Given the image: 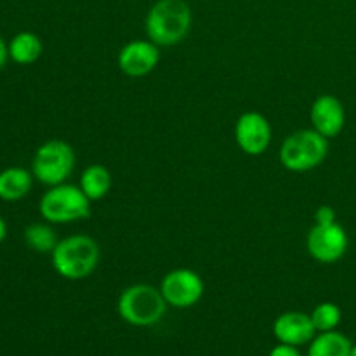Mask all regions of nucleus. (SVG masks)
<instances>
[{
  "label": "nucleus",
  "instance_id": "obj_14",
  "mask_svg": "<svg viewBox=\"0 0 356 356\" xmlns=\"http://www.w3.org/2000/svg\"><path fill=\"white\" fill-rule=\"evenodd\" d=\"M33 174L23 167H9L0 172V198L17 202L30 193L33 186Z\"/></svg>",
  "mask_w": 356,
  "mask_h": 356
},
{
  "label": "nucleus",
  "instance_id": "obj_2",
  "mask_svg": "<svg viewBox=\"0 0 356 356\" xmlns=\"http://www.w3.org/2000/svg\"><path fill=\"white\" fill-rule=\"evenodd\" d=\"M52 268L65 280L80 282L97 270L101 261L99 243L89 235H70L59 240L51 254Z\"/></svg>",
  "mask_w": 356,
  "mask_h": 356
},
{
  "label": "nucleus",
  "instance_id": "obj_6",
  "mask_svg": "<svg viewBox=\"0 0 356 356\" xmlns=\"http://www.w3.org/2000/svg\"><path fill=\"white\" fill-rule=\"evenodd\" d=\"M75 149L63 139H51L40 145L31 160V174L45 186L66 183L75 169Z\"/></svg>",
  "mask_w": 356,
  "mask_h": 356
},
{
  "label": "nucleus",
  "instance_id": "obj_17",
  "mask_svg": "<svg viewBox=\"0 0 356 356\" xmlns=\"http://www.w3.org/2000/svg\"><path fill=\"white\" fill-rule=\"evenodd\" d=\"M24 242L35 252L52 254L59 240L51 222H33L24 229Z\"/></svg>",
  "mask_w": 356,
  "mask_h": 356
},
{
  "label": "nucleus",
  "instance_id": "obj_9",
  "mask_svg": "<svg viewBox=\"0 0 356 356\" xmlns=\"http://www.w3.org/2000/svg\"><path fill=\"white\" fill-rule=\"evenodd\" d=\"M273 138L270 120L259 111H245L235 122V143L245 155L259 156L268 152Z\"/></svg>",
  "mask_w": 356,
  "mask_h": 356
},
{
  "label": "nucleus",
  "instance_id": "obj_23",
  "mask_svg": "<svg viewBox=\"0 0 356 356\" xmlns=\"http://www.w3.org/2000/svg\"><path fill=\"white\" fill-rule=\"evenodd\" d=\"M350 356H356V344H353V348H351V355Z\"/></svg>",
  "mask_w": 356,
  "mask_h": 356
},
{
  "label": "nucleus",
  "instance_id": "obj_13",
  "mask_svg": "<svg viewBox=\"0 0 356 356\" xmlns=\"http://www.w3.org/2000/svg\"><path fill=\"white\" fill-rule=\"evenodd\" d=\"M113 184L110 169L103 163H90L82 170V176L79 179L80 190L86 193L90 202H99L108 197Z\"/></svg>",
  "mask_w": 356,
  "mask_h": 356
},
{
  "label": "nucleus",
  "instance_id": "obj_22",
  "mask_svg": "<svg viewBox=\"0 0 356 356\" xmlns=\"http://www.w3.org/2000/svg\"><path fill=\"white\" fill-rule=\"evenodd\" d=\"M6 236H7V225H6V221L0 218V243L6 240Z\"/></svg>",
  "mask_w": 356,
  "mask_h": 356
},
{
  "label": "nucleus",
  "instance_id": "obj_7",
  "mask_svg": "<svg viewBox=\"0 0 356 356\" xmlns=\"http://www.w3.org/2000/svg\"><path fill=\"white\" fill-rule=\"evenodd\" d=\"M160 292L170 308L188 309L200 302L205 294V282L195 270L176 268L163 275Z\"/></svg>",
  "mask_w": 356,
  "mask_h": 356
},
{
  "label": "nucleus",
  "instance_id": "obj_21",
  "mask_svg": "<svg viewBox=\"0 0 356 356\" xmlns=\"http://www.w3.org/2000/svg\"><path fill=\"white\" fill-rule=\"evenodd\" d=\"M7 59H9V47H7V44L3 42V38L0 37V70L6 66Z\"/></svg>",
  "mask_w": 356,
  "mask_h": 356
},
{
  "label": "nucleus",
  "instance_id": "obj_16",
  "mask_svg": "<svg viewBox=\"0 0 356 356\" xmlns=\"http://www.w3.org/2000/svg\"><path fill=\"white\" fill-rule=\"evenodd\" d=\"M7 47H9V58L17 65H31L40 58L44 51L40 37L31 31H21L14 35Z\"/></svg>",
  "mask_w": 356,
  "mask_h": 356
},
{
  "label": "nucleus",
  "instance_id": "obj_3",
  "mask_svg": "<svg viewBox=\"0 0 356 356\" xmlns=\"http://www.w3.org/2000/svg\"><path fill=\"white\" fill-rule=\"evenodd\" d=\"M169 305L159 287L149 284H132L120 292L117 313L132 327H152L165 316Z\"/></svg>",
  "mask_w": 356,
  "mask_h": 356
},
{
  "label": "nucleus",
  "instance_id": "obj_8",
  "mask_svg": "<svg viewBox=\"0 0 356 356\" xmlns=\"http://www.w3.org/2000/svg\"><path fill=\"white\" fill-rule=\"evenodd\" d=\"M350 238L339 222L332 225H313L306 236L308 254L320 264L339 263L348 252Z\"/></svg>",
  "mask_w": 356,
  "mask_h": 356
},
{
  "label": "nucleus",
  "instance_id": "obj_18",
  "mask_svg": "<svg viewBox=\"0 0 356 356\" xmlns=\"http://www.w3.org/2000/svg\"><path fill=\"white\" fill-rule=\"evenodd\" d=\"M309 316H312L316 332H329V330H336L339 327L341 320H343V312L336 302L327 301L315 306Z\"/></svg>",
  "mask_w": 356,
  "mask_h": 356
},
{
  "label": "nucleus",
  "instance_id": "obj_4",
  "mask_svg": "<svg viewBox=\"0 0 356 356\" xmlns=\"http://www.w3.org/2000/svg\"><path fill=\"white\" fill-rule=\"evenodd\" d=\"M329 155V139L315 129H301L282 141L278 159L291 172H309L325 162Z\"/></svg>",
  "mask_w": 356,
  "mask_h": 356
},
{
  "label": "nucleus",
  "instance_id": "obj_12",
  "mask_svg": "<svg viewBox=\"0 0 356 356\" xmlns=\"http://www.w3.org/2000/svg\"><path fill=\"white\" fill-rule=\"evenodd\" d=\"M312 316L302 312H285L273 322V336L278 343L291 346H305L316 336Z\"/></svg>",
  "mask_w": 356,
  "mask_h": 356
},
{
  "label": "nucleus",
  "instance_id": "obj_15",
  "mask_svg": "<svg viewBox=\"0 0 356 356\" xmlns=\"http://www.w3.org/2000/svg\"><path fill=\"white\" fill-rule=\"evenodd\" d=\"M353 343L339 330L318 332L309 343L308 356H350Z\"/></svg>",
  "mask_w": 356,
  "mask_h": 356
},
{
  "label": "nucleus",
  "instance_id": "obj_11",
  "mask_svg": "<svg viewBox=\"0 0 356 356\" xmlns=\"http://www.w3.org/2000/svg\"><path fill=\"white\" fill-rule=\"evenodd\" d=\"M312 127L327 139H334L343 132L346 125V110L343 103L332 94H322L316 97L309 110Z\"/></svg>",
  "mask_w": 356,
  "mask_h": 356
},
{
  "label": "nucleus",
  "instance_id": "obj_1",
  "mask_svg": "<svg viewBox=\"0 0 356 356\" xmlns=\"http://www.w3.org/2000/svg\"><path fill=\"white\" fill-rule=\"evenodd\" d=\"M191 21L186 0H156L146 14V37L159 47H172L188 37Z\"/></svg>",
  "mask_w": 356,
  "mask_h": 356
},
{
  "label": "nucleus",
  "instance_id": "obj_20",
  "mask_svg": "<svg viewBox=\"0 0 356 356\" xmlns=\"http://www.w3.org/2000/svg\"><path fill=\"white\" fill-rule=\"evenodd\" d=\"M268 356H302L298 346H291V344H282L278 343L273 350L270 351Z\"/></svg>",
  "mask_w": 356,
  "mask_h": 356
},
{
  "label": "nucleus",
  "instance_id": "obj_10",
  "mask_svg": "<svg viewBox=\"0 0 356 356\" xmlns=\"http://www.w3.org/2000/svg\"><path fill=\"white\" fill-rule=\"evenodd\" d=\"M160 47L152 40H131L118 51L117 66L129 79H143L159 66Z\"/></svg>",
  "mask_w": 356,
  "mask_h": 356
},
{
  "label": "nucleus",
  "instance_id": "obj_19",
  "mask_svg": "<svg viewBox=\"0 0 356 356\" xmlns=\"http://www.w3.org/2000/svg\"><path fill=\"white\" fill-rule=\"evenodd\" d=\"M313 219H315V225H322V226L337 222L336 221V211H334L330 205H320V207L315 211Z\"/></svg>",
  "mask_w": 356,
  "mask_h": 356
},
{
  "label": "nucleus",
  "instance_id": "obj_5",
  "mask_svg": "<svg viewBox=\"0 0 356 356\" xmlns=\"http://www.w3.org/2000/svg\"><path fill=\"white\" fill-rule=\"evenodd\" d=\"M92 202L86 197L79 184L61 183L49 186L38 202L40 216L51 225H70L83 221L90 216Z\"/></svg>",
  "mask_w": 356,
  "mask_h": 356
}]
</instances>
